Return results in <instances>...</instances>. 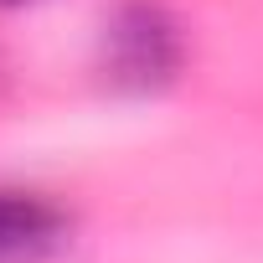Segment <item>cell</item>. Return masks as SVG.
Masks as SVG:
<instances>
[{
    "instance_id": "3957f363",
    "label": "cell",
    "mask_w": 263,
    "mask_h": 263,
    "mask_svg": "<svg viewBox=\"0 0 263 263\" xmlns=\"http://www.w3.org/2000/svg\"><path fill=\"white\" fill-rule=\"evenodd\" d=\"M26 6H47V0H0V11H26Z\"/></svg>"
},
{
    "instance_id": "7a4b0ae2",
    "label": "cell",
    "mask_w": 263,
    "mask_h": 263,
    "mask_svg": "<svg viewBox=\"0 0 263 263\" xmlns=\"http://www.w3.org/2000/svg\"><path fill=\"white\" fill-rule=\"evenodd\" d=\"M67 237V212L42 191L0 186V263L42 258Z\"/></svg>"
},
{
    "instance_id": "6da1fadb",
    "label": "cell",
    "mask_w": 263,
    "mask_h": 263,
    "mask_svg": "<svg viewBox=\"0 0 263 263\" xmlns=\"http://www.w3.org/2000/svg\"><path fill=\"white\" fill-rule=\"evenodd\" d=\"M181 67H186V36L160 0H124L103 21V36H98L103 88L124 98H150V93H165L181 78Z\"/></svg>"
}]
</instances>
